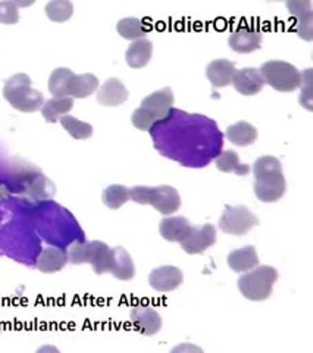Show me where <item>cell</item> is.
Instances as JSON below:
<instances>
[{"label":"cell","mask_w":313,"mask_h":353,"mask_svg":"<svg viewBox=\"0 0 313 353\" xmlns=\"http://www.w3.org/2000/svg\"><path fill=\"white\" fill-rule=\"evenodd\" d=\"M254 194L263 203H274L287 192L283 163L275 157H262L253 163Z\"/></svg>","instance_id":"obj_1"},{"label":"cell","mask_w":313,"mask_h":353,"mask_svg":"<svg viewBox=\"0 0 313 353\" xmlns=\"http://www.w3.org/2000/svg\"><path fill=\"white\" fill-rule=\"evenodd\" d=\"M174 106V93L170 87L153 92L144 97L139 109L132 112V125L141 131H149L158 121L165 119L170 115Z\"/></svg>","instance_id":"obj_2"},{"label":"cell","mask_w":313,"mask_h":353,"mask_svg":"<svg viewBox=\"0 0 313 353\" xmlns=\"http://www.w3.org/2000/svg\"><path fill=\"white\" fill-rule=\"evenodd\" d=\"M3 97L19 112H36L44 103V96L31 87V79L27 74H15L6 80Z\"/></svg>","instance_id":"obj_3"},{"label":"cell","mask_w":313,"mask_h":353,"mask_svg":"<svg viewBox=\"0 0 313 353\" xmlns=\"http://www.w3.org/2000/svg\"><path fill=\"white\" fill-rule=\"evenodd\" d=\"M130 196L132 202L150 205L165 216L172 215L181 208V196L172 185H136L130 190Z\"/></svg>","instance_id":"obj_4"},{"label":"cell","mask_w":313,"mask_h":353,"mask_svg":"<svg viewBox=\"0 0 313 353\" xmlns=\"http://www.w3.org/2000/svg\"><path fill=\"white\" fill-rule=\"evenodd\" d=\"M278 280V271L270 265H258L239 279V290L245 299L262 302L271 297L274 284Z\"/></svg>","instance_id":"obj_5"},{"label":"cell","mask_w":313,"mask_h":353,"mask_svg":"<svg viewBox=\"0 0 313 353\" xmlns=\"http://www.w3.org/2000/svg\"><path fill=\"white\" fill-rule=\"evenodd\" d=\"M68 262L74 265L90 263L97 275L109 272L112 249L103 241H75L68 248Z\"/></svg>","instance_id":"obj_6"},{"label":"cell","mask_w":313,"mask_h":353,"mask_svg":"<svg viewBox=\"0 0 313 353\" xmlns=\"http://www.w3.org/2000/svg\"><path fill=\"white\" fill-rule=\"evenodd\" d=\"M259 74L265 84L271 85L276 92L292 93L297 90L301 80V72L293 63L284 61H270L265 62Z\"/></svg>","instance_id":"obj_7"},{"label":"cell","mask_w":313,"mask_h":353,"mask_svg":"<svg viewBox=\"0 0 313 353\" xmlns=\"http://www.w3.org/2000/svg\"><path fill=\"white\" fill-rule=\"evenodd\" d=\"M256 225H259V218L253 215L250 209L245 208L244 205H227L218 224L222 233L230 236H244Z\"/></svg>","instance_id":"obj_8"},{"label":"cell","mask_w":313,"mask_h":353,"mask_svg":"<svg viewBox=\"0 0 313 353\" xmlns=\"http://www.w3.org/2000/svg\"><path fill=\"white\" fill-rule=\"evenodd\" d=\"M216 243V228L212 224H205L203 227H192L188 236L180 241L183 250L188 255H199L206 252Z\"/></svg>","instance_id":"obj_9"},{"label":"cell","mask_w":313,"mask_h":353,"mask_svg":"<svg viewBox=\"0 0 313 353\" xmlns=\"http://www.w3.org/2000/svg\"><path fill=\"white\" fill-rule=\"evenodd\" d=\"M183 271L172 265H163V267L154 268L149 275V284L153 290L168 293L174 292L183 284Z\"/></svg>","instance_id":"obj_10"},{"label":"cell","mask_w":313,"mask_h":353,"mask_svg":"<svg viewBox=\"0 0 313 353\" xmlns=\"http://www.w3.org/2000/svg\"><path fill=\"white\" fill-rule=\"evenodd\" d=\"M130 318L134 328L143 336H154L158 334L162 328V318L158 314V311H154L153 307H134L130 314Z\"/></svg>","instance_id":"obj_11"},{"label":"cell","mask_w":313,"mask_h":353,"mask_svg":"<svg viewBox=\"0 0 313 353\" xmlns=\"http://www.w3.org/2000/svg\"><path fill=\"white\" fill-rule=\"evenodd\" d=\"M288 12L297 19V34L301 40H313L312 2L309 0H288Z\"/></svg>","instance_id":"obj_12"},{"label":"cell","mask_w":313,"mask_h":353,"mask_svg":"<svg viewBox=\"0 0 313 353\" xmlns=\"http://www.w3.org/2000/svg\"><path fill=\"white\" fill-rule=\"evenodd\" d=\"M263 36L259 30L252 28H239L231 32L228 39L230 48L237 53H252L261 49Z\"/></svg>","instance_id":"obj_13"},{"label":"cell","mask_w":313,"mask_h":353,"mask_svg":"<svg viewBox=\"0 0 313 353\" xmlns=\"http://www.w3.org/2000/svg\"><path fill=\"white\" fill-rule=\"evenodd\" d=\"M128 97L130 93L127 90V87L119 79H115V77L108 79L97 92V102L108 108H115L125 103L128 101Z\"/></svg>","instance_id":"obj_14"},{"label":"cell","mask_w":313,"mask_h":353,"mask_svg":"<svg viewBox=\"0 0 313 353\" xmlns=\"http://www.w3.org/2000/svg\"><path fill=\"white\" fill-rule=\"evenodd\" d=\"M234 88L243 96H254L263 90L265 83L256 68H243L234 74L232 83Z\"/></svg>","instance_id":"obj_15"},{"label":"cell","mask_w":313,"mask_h":353,"mask_svg":"<svg viewBox=\"0 0 313 353\" xmlns=\"http://www.w3.org/2000/svg\"><path fill=\"white\" fill-rule=\"evenodd\" d=\"M109 272L121 281H130L134 279V275H136V267H134L131 255L124 248L117 246L112 249Z\"/></svg>","instance_id":"obj_16"},{"label":"cell","mask_w":313,"mask_h":353,"mask_svg":"<svg viewBox=\"0 0 313 353\" xmlns=\"http://www.w3.org/2000/svg\"><path fill=\"white\" fill-rule=\"evenodd\" d=\"M236 65L228 59L212 61L206 66V77L210 84L215 88L228 87L232 83L234 74H236Z\"/></svg>","instance_id":"obj_17"},{"label":"cell","mask_w":313,"mask_h":353,"mask_svg":"<svg viewBox=\"0 0 313 353\" xmlns=\"http://www.w3.org/2000/svg\"><path fill=\"white\" fill-rule=\"evenodd\" d=\"M192 227L193 224L185 216H166L161 221L159 231L165 240L180 243L188 236Z\"/></svg>","instance_id":"obj_18"},{"label":"cell","mask_w":313,"mask_h":353,"mask_svg":"<svg viewBox=\"0 0 313 353\" xmlns=\"http://www.w3.org/2000/svg\"><path fill=\"white\" fill-rule=\"evenodd\" d=\"M153 54V43L148 39L136 40L130 44V48L125 52V62L134 70H140L146 66Z\"/></svg>","instance_id":"obj_19"},{"label":"cell","mask_w":313,"mask_h":353,"mask_svg":"<svg viewBox=\"0 0 313 353\" xmlns=\"http://www.w3.org/2000/svg\"><path fill=\"white\" fill-rule=\"evenodd\" d=\"M228 267L236 272H248L259 265L258 252L253 246H244L241 249L232 250L228 258Z\"/></svg>","instance_id":"obj_20"},{"label":"cell","mask_w":313,"mask_h":353,"mask_svg":"<svg viewBox=\"0 0 313 353\" xmlns=\"http://www.w3.org/2000/svg\"><path fill=\"white\" fill-rule=\"evenodd\" d=\"M66 262H68V255H66V252L58 248H46L43 249L39 255L36 267L39 271L44 274H53L63 270Z\"/></svg>","instance_id":"obj_21"},{"label":"cell","mask_w":313,"mask_h":353,"mask_svg":"<svg viewBox=\"0 0 313 353\" xmlns=\"http://www.w3.org/2000/svg\"><path fill=\"white\" fill-rule=\"evenodd\" d=\"M99 88V79L93 74H74L68 83V97L87 99Z\"/></svg>","instance_id":"obj_22"},{"label":"cell","mask_w":313,"mask_h":353,"mask_svg":"<svg viewBox=\"0 0 313 353\" xmlns=\"http://www.w3.org/2000/svg\"><path fill=\"white\" fill-rule=\"evenodd\" d=\"M225 137L232 145L239 148L250 146L258 139V130L250 123H245V121H240V123L232 124L227 128Z\"/></svg>","instance_id":"obj_23"},{"label":"cell","mask_w":313,"mask_h":353,"mask_svg":"<svg viewBox=\"0 0 313 353\" xmlns=\"http://www.w3.org/2000/svg\"><path fill=\"white\" fill-rule=\"evenodd\" d=\"M74 108V99L72 97H52L49 101H44L41 106V115L46 123H58V121L68 115Z\"/></svg>","instance_id":"obj_24"},{"label":"cell","mask_w":313,"mask_h":353,"mask_svg":"<svg viewBox=\"0 0 313 353\" xmlns=\"http://www.w3.org/2000/svg\"><path fill=\"white\" fill-rule=\"evenodd\" d=\"M117 31L122 39L136 41V40L144 39V36H148L150 27L144 21L130 17V18H122L118 21Z\"/></svg>","instance_id":"obj_25"},{"label":"cell","mask_w":313,"mask_h":353,"mask_svg":"<svg viewBox=\"0 0 313 353\" xmlns=\"http://www.w3.org/2000/svg\"><path fill=\"white\" fill-rule=\"evenodd\" d=\"M215 165L221 172H225V174L236 172L237 175L244 176L250 172L249 165L241 163L240 158H239V153L234 150H223L216 158Z\"/></svg>","instance_id":"obj_26"},{"label":"cell","mask_w":313,"mask_h":353,"mask_svg":"<svg viewBox=\"0 0 313 353\" xmlns=\"http://www.w3.org/2000/svg\"><path fill=\"white\" fill-rule=\"evenodd\" d=\"M130 201H131L130 189L122 184L108 185L102 193L103 205L108 206L109 209H114V211H117V209H119L121 206H124Z\"/></svg>","instance_id":"obj_27"},{"label":"cell","mask_w":313,"mask_h":353,"mask_svg":"<svg viewBox=\"0 0 313 353\" xmlns=\"http://www.w3.org/2000/svg\"><path fill=\"white\" fill-rule=\"evenodd\" d=\"M74 77V71L70 68H56L49 79V92L53 97H68V83Z\"/></svg>","instance_id":"obj_28"},{"label":"cell","mask_w":313,"mask_h":353,"mask_svg":"<svg viewBox=\"0 0 313 353\" xmlns=\"http://www.w3.org/2000/svg\"><path fill=\"white\" fill-rule=\"evenodd\" d=\"M59 121L62 127L66 130V132L75 140H87L93 136V125L77 119L72 115H65Z\"/></svg>","instance_id":"obj_29"},{"label":"cell","mask_w":313,"mask_h":353,"mask_svg":"<svg viewBox=\"0 0 313 353\" xmlns=\"http://www.w3.org/2000/svg\"><path fill=\"white\" fill-rule=\"evenodd\" d=\"M46 15L53 22H65L74 15V5L70 0H52L44 8Z\"/></svg>","instance_id":"obj_30"},{"label":"cell","mask_w":313,"mask_h":353,"mask_svg":"<svg viewBox=\"0 0 313 353\" xmlns=\"http://www.w3.org/2000/svg\"><path fill=\"white\" fill-rule=\"evenodd\" d=\"M312 68H307L303 72H301V80H300V88H301V93H300V97H299V102L300 105L303 106L305 109H307L309 112H312L313 110V80H312Z\"/></svg>","instance_id":"obj_31"},{"label":"cell","mask_w":313,"mask_h":353,"mask_svg":"<svg viewBox=\"0 0 313 353\" xmlns=\"http://www.w3.org/2000/svg\"><path fill=\"white\" fill-rule=\"evenodd\" d=\"M19 21V10L15 2H0V24L5 26H15Z\"/></svg>","instance_id":"obj_32"},{"label":"cell","mask_w":313,"mask_h":353,"mask_svg":"<svg viewBox=\"0 0 313 353\" xmlns=\"http://www.w3.org/2000/svg\"><path fill=\"white\" fill-rule=\"evenodd\" d=\"M183 350H192V352H200V353L203 352V349H202V347L192 346V345H181V346H178V347H174V349H172V353L183 352Z\"/></svg>","instance_id":"obj_33"}]
</instances>
